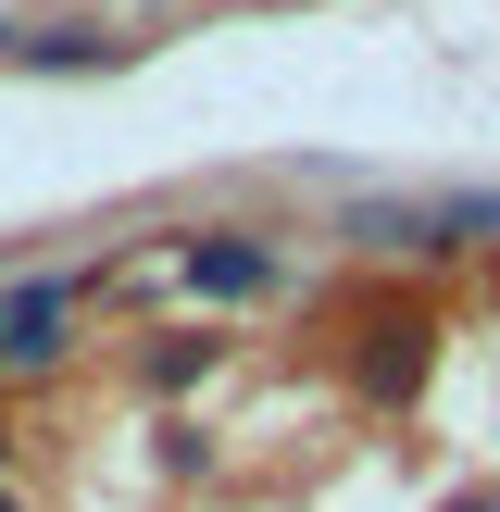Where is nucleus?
Here are the masks:
<instances>
[{
	"label": "nucleus",
	"mask_w": 500,
	"mask_h": 512,
	"mask_svg": "<svg viewBox=\"0 0 500 512\" xmlns=\"http://www.w3.org/2000/svg\"><path fill=\"white\" fill-rule=\"evenodd\" d=\"M63 350V288H0V363H50Z\"/></svg>",
	"instance_id": "nucleus-1"
},
{
	"label": "nucleus",
	"mask_w": 500,
	"mask_h": 512,
	"mask_svg": "<svg viewBox=\"0 0 500 512\" xmlns=\"http://www.w3.org/2000/svg\"><path fill=\"white\" fill-rule=\"evenodd\" d=\"M188 288H263V250H238V238H200V250H188Z\"/></svg>",
	"instance_id": "nucleus-2"
},
{
	"label": "nucleus",
	"mask_w": 500,
	"mask_h": 512,
	"mask_svg": "<svg viewBox=\"0 0 500 512\" xmlns=\"http://www.w3.org/2000/svg\"><path fill=\"white\" fill-rule=\"evenodd\" d=\"M375 338H388V350H363V388L400 400V388H413V338H425V325H375Z\"/></svg>",
	"instance_id": "nucleus-3"
},
{
	"label": "nucleus",
	"mask_w": 500,
	"mask_h": 512,
	"mask_svg": "<svg viewBox=\"0 0 500 512\" xmlns=\"http://www.w3.org/2000/svg\"><path fill=\"white\" fill-rule=\"evenodd\" d=\"M0 512H13V500H0Z\"/></svg>",
	"instance_id": "nucleus-4"
}]
</instances>
